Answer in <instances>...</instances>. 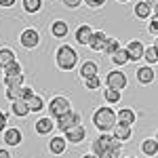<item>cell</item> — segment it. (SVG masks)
I'll list each match as a JSON object with an SVG mask.
<instances>
[{"instance_id": "8fae6325", "label": "cell", "mask_w": 158, "mask_h": 158, "mask_svg": "<svg viewBox=\"0 0 158 158\" xmlns=\"http://www.w3.org/2000/svg\"><path fill=\"white\" fill-rule=\"evenodd\" d=\"M63 135H65L68 143H72V146H78V143H85V141H86V129H85V124L72 127L70 131H65Z\"/></svg>"}, {"instance_id": "277c9868", "label": "cell", "mask_w": 158, "mask_h": 158, "mask_svg": "<svg viewBox=\"0 0 158 158\" xmlns=\"http://www.w3.org/2000/svg\"><path fill=\"white\" fill-rule=\"evenodd\" d=\"M70 110H72V101L65 97V95H55V97L47 103V112H49V116L53 118V120L61 118V116L68 114Z\"/></svg>"}, {"instance_id": "4316f807", "label": "cell", "mask_w": 158, "mask_h": 158, "mask_svg": "<svg viewBox=\"0 0 158 158\" xmlns=\"http://www.w3.org/2000/svg\"><path fill=\"white\" fill-rule=\"evenodd\" d=\"M27 106H30V112H32V114H38V112L44 110V99L40 97L38 93H34L32 97L27 99Z\"/></svg>"}, {"instance_id": "74e56055", "label": "cell", "mask_w": 158, "mask_h": 158, "mask_svg": "<svg viewBox=\"0 0 158 158\" xmlns=\"http://www.w3.org/2000/svg\"><path fill=\"white\" fill-rule=\"evenodd\" d=\"M61 4H63L65 9H70V11H74V9H78L80 4H85V0H61Z\"/></svg>"}, {"instance_id": "30bf717a", "label": "cell", "mask_w": 158, "mask_h": 158, "mask_svg": "<svg viewBox=\"0 0 158 158\" xmlns=\"http://www.w3.org/2000/svg\"><path fill=\"white\" fill-rule=\"evenodd\" d=\"M124 49L129 51V57H131V61H141V59H143V55H146V44H143L141 40H137V38L129 40Z\"/></svg>"}, {"instance_id": "484cf974", "label": "cell", "mask_w": 158, "mask_h": 158, "mask_svg": "<svg viewBox=\"0 0 158 158\" xmlns=\"http://www.w3.org/2000/svg\"><path fill=\"white\" fill-rule=\"evenodd\" d=\"M21 6L27 15H36L42 11V0H21Z\"/></svg>"}, {"instance_id": "f6af8a7d", "label": "cell", "mask_w": 158, "mask_h": 158, "mask_svg": "<svg viewBox=\"0 0 158 158\" xmlns=\"http://www.w3.org/2000/svg\"><path fill=\"white\" fill-rule=\"evenodd\" d=\"M116 2H122V4H124V2H131V0H116Z\"/></svg>"}, {"instance_id": "e575fe53", "label": "cell", "mask_w": 158, "mask_h": 158, "mask_svg": "<svg viewBox=\"0 0 158 158\" xmlns=\"http://www.w3.org/2000/svg\"><path fill=\"white\" fill-rule=\"evenodd\" d=\"M99 158H122V148H110Z\"/></svg>"}, {"instance_id": "8992f818", "label": "cell", "mask_w": 158, "mask_h": 158, "mask_svg": "<svg viewBox=\"0 0 158 158\" xmlns=\"http://www.w3.org/2000/svg\"><path fill=\"white\" fill-rule=\"evenodd\" d=\"M55 124H57V129H59L61 133H65V131H70L72 127L82 124V114H80V112H76V110H70L68 114H63L61 118H57Z\"/></svg>"}, {"instance_id": "ee69618b", "label": "cell", "mask_w": 158, "mask_h": 158, "mask_svg": "<svg viewBox=\"0 0 158 158\" xmlns=\"http://www.w3.org/2000/svg\"><path fill=\"white\" fill-rule=\"evenodd\" d=\"M154 47H156V49H158V36H156V40H154Z\"/></svg>"}, {"instance_id": "8d00e7d4", "label": "cell", "mask_w": 158, "mask_h": 158, "mask_svg": "<svg viewBox=\"0 0 158 158\" xmlns=\"http://www.w3.org/2000/svg\"><path fill=\"white\" fill-rule=\"evenodd\" d=\"M6 129H9V114L0 110V135L4 133Z\"/></svg>"}, {"instance_id": "ba28073f", "label": "cell", "mask_w": 158, "mask_h": 158, "mask_svg": "<svg viewBox=\"0 0 158 158\" xmlns=\"http://www.w3.org/2000/svg\"><path fill=\"white\" fill-rule=\"evenodd\" d=\"M2 141H4V146H6V148L21 146V141H23V133H21V129H17V127H9V129L2 133Z\"/></svg>"}, {"instance_id": "ffe728a7", "label": "cell", "mask_w": 158, "mask_h": 158, "mask_svg": "<svg viewBox=\"0 0 158 158\" xmlns=\"http://www.w3.org/2000/svg\"><path fill=\"white\" fill-rule=\"evenodd\" d=\"M51 34H53L55 38H59V40H65L68 34H70V25H68V21L55 19V21L51 23Z\"/></svg>"}, {"instance_id": "f1b7e54d", "label": "cell", "mask_w": 158, "mask_h": 158, "mask_svg": "<svg viewBox=\"0 0 158 158\" xmlns=\"http://www.w3.org/2000/svg\"><path fill=\"white\" fill-rule=\"evenodd\" d=\"M118 49H122V47H120V40H118V38H110L108 36V42H106V47H103V55L112 57Z\"/></svg>"}, {"instance_id": "f546056e", "label": "cell", "mask_w": 158, "mask_h": 158, "mask_svg": "<svg viewBox=\"0 0 158 158\" xmlns=\"http://www.w3.org/2000/svg\"><path fill=\"white\" fill-rule=\"evenodd\" d=\"M4 97L9 99V101H17V99H21V86H6Z\"/></svg>"}, {"instance_id": "ac0fdd59", "label": "cell", "mask_w": 158, "mask_h": 158, "mask_svg": "<svg viewBox=\"0 0 158 158\" xmlns=\"http://www.w3.org/2000/svg\"><path fill=\"white\" fill-rule=\"evenodd\" d=\"M112 135L118 139V141H129L131 137H133V124H127V122H118L116 127H114V131H112Z\"/></svg>"}, {"instance_id": "2e32d148", "label": "cell", "mask_w": 158, "mask_h": 158, "mask_svg": "<svg viewBox=\"0 0 158 158\" xmlns=\"http://www.w3.org/2000/svg\"><path fill=\"white\" fill-rule=\"evenodd\" d=\"M78 76H80L82 80H89V78H93V76H99L97 61H91V59L82 61V63H80V68H78Z\"/></svg>"}, {"instance_id": "7dc6e473", "label": "cell", "mask_w": 158, "mask_h": 158, "mask_svg": "<svg viewBox=\"0 0 158 158\" xmlns=\"http://www.w3.org/2000/svg\"><path fill=\"white\" fill-rule=\"evenodd\" d=\"M124 158H137V156H124Z\"/></svg>"}, {"instance_id": "ab89813d", "label": "cell", "mask_w": 158, "mask_h": 158, "mask_svg": "<svg viewBox=\"0 0 158 158\" xmlns=\"http://www.w3.org/2000/svg\"><path fill=\"white\" fill-rule=\"evenodd\" d=\"M17 0H0V9H13Z\"/></svg>"}, {"instance_id": "5b68a950", "label": "cell", "mask_w": 158, "mask_h": 158, "mask_svg": "<svg viewBox=\"0 0 158 158\" xmlns=\"http://www.w3.org/2000/svg\"><path fill=\"white\" fill-rule=\"evenodd\" d=\"M103 85L108 86V89H116V91H124L127 85H129V78H127V74L122 72L120 68H116V70H110L106 74V78H103Z\"/></svg>"}, {"instance_id": "60d3db41", "label": "cell", "mask_w": 158, "mask_h": 158, "mask_svg": "<svg viewBox=\"0 0 158 158\" xmlns=\"http://www.w3.org/2000/svg\"><path fill=\"white\" fill-rule=\"evenodd\" d=\"M0 158H13L11 150L9 148H0Z\"/></svg>"}, {"instance_id": "836d02e7", "label": "cell", "mask_w": 158, "mask_h": 158, "mask_svg": "<svg viewBox=\"0 0 158 158\" xmlns=\"http://www.w3.org/2000/svg\"><path fill=\"white\" fill-rule=\"evenodd\" d=\"M148 32L150 34H154V36H158V15H152L150 19H148Z\"/></svg>"}, {"instance_id": "b9f144b4", "label": "cell", "mask_w": 158, "mask_h": 158, "mask_svg": "<svg viewBox=\"0 0 158 158\" xmlns=\"http://www.w3.org/2000/svg\"><path fill=\"white\" fill-rule=\"evenodd\" d=\"M80 158H97V156H95L93 152H86V154H82V156H80Z\"/></svg>"}, {"instance_id": "9c48e42d", "label": "cell", "mask_w": 158, "mask_h": 158, "mask_svg": "<svg viewBox=\"0 0 158 158\" xmlns=\"http://www.w3.org/2000/svg\"><path fill=\"white\" fill-rule=\"evenodd\" d=\"M68 139H65V135H53L49 139V152L53 156H61V154H65V150H68Z\"/></svg>"}, {"instance_id": "d6a6232c", "label": "cell", "mask_w": 158, "mask_h": 158, "mask_svg": "<svg viewBox=\"0 0 158 158\" xmlns=\"http://www.w3.org/2000/svg\"><path fill=\"white\" fill-rule=\"evenodd\" d=\"M2 72H4V76H17V74H23V65L19 61H13L11 65L6 70H2Z\"/></svg>"}, {"instance_id": "7c38bea8", "label": "cell", "mask_w": 158, "mask_h": 158, "mask_svg": "<svg viewBox=\"0 0 158 158\" xmlns=\"http://www.w3.org/2000/svg\"><path fill=\"white\" fill-rule=\"evenodd\" d=\"M135 78H137V82L141 86H148V85H152V82L156 80V72H154L152 65H141V68H137Z\"/></svg>"}, {"instance_id": "f35d334b", "label": "cell", "mask_w": 158, "mask_h": 158, "mask_svg": "<svg viewBox=\"0 0 158 158\" xmlns=\"http://www.w3.org/2000/svg\"><path fill=\"white\" fill-rule=\"evenodd\" d=\"M32 95H34V89H32V86H25V85L21 86V99H23V101H27Z\"/></svg>"}, {"instance_id": "5bb4252c", "label": "cell", "mask_w": 158, "mask_h": 158, "mask_svg": "<svg viewBox=\"0 0 158 158\" xmlns=\"http://www.w3.org/2000/svg\"><path fill=\"white\" fill-rule=\"evenodd\" d=\"M55 129H57V124H55V120H53L51 116H42V118H38L36 124H34V131H36V135H42V137L51 135Z\"/></svg>"}, {"instance_id": "603a6c76", "label": "cell", "mask_w": 158, "mask_h": 158, "mask_svg": "<svg viewBox=\"0 0 158 158\" xmlns=\"http://www.w3.org/2000/svg\"><path fill=\"white\" fill-rule=\"evenodd\" d=\"M116 114H118V122H127V124H135L137 122V112L131 106L116 110Z\"/></svg>"}, {"instance_id": "6da1fadb", "label": "cell", "mask_w": 158, "mask_h": 158, "mask_svg": "<svg viewBox=\"0 0 158 158\" xmlns=\"http://www.w3.org/2000/svg\"><path fill=\"white\" fill-rule=\"evenodd\" d=\"M91 122H93V127L97 129L99 133H112L114 127L118 124V114H116V110L112 106H99L93 112Z\"/></svg>"}, {"instance_id": "4dcf8cb0", "label": "cell", "mask_w": 158, "mask_h": 158, "mask_svg": "<svg viewBox=\"0 0 158 158\" xmlns=\"http://www.w3.org/2000/svg\"><path fill=\"white\" fill-rule=\"evenodd\" d=\"M101 85H103V80H101L99 76H93V78L85 80V89H86V91H99Z\"/></svg>"}, {"instance_id": "1f68e13d", "label": "cell", "mask_w": 158, "mask_h": 158, "mask_svg": "<svg viewBox=\"0 0 158 158\" xmlns=\"http://www.w3.org/2000/svg\"><path fill=\"white\" fill-rule=\"evenodd\" d=\"M23 74H17V76H4V85L6 86H23Z\"/></svg>"}, {"instance_id": "d4e9b609", "label": "cell", "mask_w": 158, "mask_h": 158, "mask_svg": "<svg viewBox=\"0 0 158 158\" xmlns=\"http://www.w3.org/2000/svg\"><path fill=\"white\" fill-rule=\"evenodd\" d=\"M110 61H112V63H114L116 68H122V65L131 63V57H129V51L124 49V47H122V49H118L116 53H114V55H112V57H110Z\"/></svg>"}, {"instance_id": "7a4b0ae2", "label": "cell", "mask_w": 158, "mask_h": 158, "mask_svg": "<svg viewBox=\"0 0 158 158\" xmlns=\"http://www.w3.org/2000/svg\"><path fill=\"white\" fill-rule=\"evenodd\" d=\"M55 65L61 72H72L78 65V51L74 49L72 44H59L55 51Z\"/></svg>"}, {"instance_id": "7402d4cb", "label": "cell", "mask_w": 158, "mask_h": 158, "mask_svg": "<svg viewBox=\"0 0 158 158\" xmlns=\"http://www.w3.org/2000/svg\"><path fill=\"white\" fill-rule=\"evenodd\" d=\"M11 114L15 116V118H25V116L30 114V106H27V101H23V99L11 101Z\"/></svg>"}, {"instance_id": "e0dca14e", "label": "cell", "mask_w": 158, "mask_h": 158, "mask_svg": "<svg viewBox=\"0 0 158 158\" xmlns=\"http://www.w3.org/2000/svg\"><path fill=\"white\" fill-rule=\"evenodd\" d=\"M106 42H108V34H106L103 30H95V32H93V38H91V42H89V49L93 51V53H103Z\"/></svg>"}, {"instance_id": "7bdbcfd3", "label": "cell", "mask_w": 158, "mask_h": 158, "mask_svg": "<svg viewBox=\"0 0 158 158\" xmlns=\"http://www.w3.org/2000/svg\"><path fill=\"white\" fill-rule=\"evenodd\" d=\"M152 9H154V15H158V2L154 4V6H152Z\"/></svg>"}, {"instance_id": "9a60e30c", "label": "cell", "mask_w": 158, "mask_h": 158, "mask_svg": "<svg viewBox=\"0 0 158 158\" xmlns=\"http://www.w3.org/2000/svg\"><path fill=\"white\" fill-rule=\"evenodd\" d=\"M133 15L139 19V21H148L152 15H154V9L148 4V0H137L133 4Z\"/></svg>"}, {"instance_id": "83f0119b", "label": "cell", "mask_w": 158, "mask_h": 158, "mask_svg": "<svg viewBox=\"0 0 158 158\" xmlns=\"http://www.w3.org/2000/svg\"><path fill=\"white\" fill-rule=\"evenodd\" d=\"M143 61H146V65H156L158 63V49L154 47V44H150V47H146V55H143Z\"/></svg>"}, {"instance_id": "cb8c5ba5", "label": "cell", "mask_w": 158, "mask_h": 158, "mask_svg": "<svg viewBox=\"0 0 158 158\" xmlns=\"http://www.w3.org/2000/svg\"><path fill=\"white\" fill-rule=\"evenodd\" d=\"M103 101H106V106H116V103H120L122 99V91H116V89H103Z\"/></svg>"}, {"instance_id": "bcb514c9", "label": "cell", "mask_w": 158, "mask_h": 158, "mask_svg": "<svg viewBox=\"0 0 158 158\" xmlns=\"http://www.w3.org/2000/svg\"><path fill=\"white\" fill-rule=\"evenodd\" d=\"M154 137H156V141H158V131H156V135H154Z\"/></svg>"}, {"instance_id": "52a82bcc", "label": "cell", "mask_w": 158, "mask_h": 158, "mask_svg": "<svg viewBox=\"0 0 158 158\" xmlns=\"http://www.w3.org/2000/svg\"><path fill=\"white\" fill-rule=\"evenodd\" d=\"M19 44L27 51L36 49L38 44H40V32H38L36 27H25L23 32L19 34Z\"/></svg>"}, {"instance_id": "4fadbf2b", "label": "cell", "mask_w": 158, "mask_h": 158, "mask_svg": "<svg viewBox=\"0 0 158 158\" xmlns=\"http://www.w3.org/2000/svg\"><path fill=\"white\" fill-rule=\"evenodd\" d=\"M93 27L89 23H80L76 27V32H74V38H76V42L80 44V47H89V42H91V38H93Z\"/></svg>"}, {"instance_id": "44dd1931", "label": "cell", "mask_w": 158, "mask_h": 158, "mask_svg": "<svg viewBox=\"0 0 158 158\" xmlns=\"http://www.w3.org/2000/svg\"><path fill=\"white\" fill-rule=\"evenodd\" d=\"M13 61H17V53L11 47H0V70H6Z\"/></svg>"}, {"instance_id": "3957f363", "label": "cell", "mask_w": 158, "mask_h": 158, "mask_svg": "<svg viewBox=\"0 0 158 158\" xmlns=\"http://www.w3.org/2000/svg\"><path fill=\"white\" fill-rule=\"evenodd\" d=\"M122 146H124V143H122V141H118V139H116L112 133H99L97 137L91 141V152L99 158L103 152H106V150H110V148H122Z\"/></svg>"}, {"instance_id": "d590c367", "label": "cell", "mask_w": 158, "mask_h": 158, "mask_svg": "<svg viewBox=\"0 0 158 158\" xmlns=\"http://www.w3.org/2000/svg\"><path fill=\"white\" fill-rule=\"evenodd\" d=\"M85 6L93 9V11H99V9L106 6V0H85Z\"/></svg>"}, {"instance_id": "d6986e66", "label": "cell", "mask_w": 158, "mask_h": 158, "mask_svg": "<svg viewBox=\"0 0 158 158\" xmlns=\"http://www.w3.org/2000/svg\"><path fill=\"white\" fill-rule=\"evenodd\" d=\"M139 152H141L143 156H148V158L158 156V141H156V137H146V139L139 143Z\"/></svg>"}]
</instances>
